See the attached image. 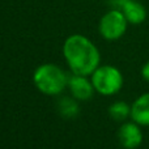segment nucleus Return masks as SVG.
Wrapping results in <instances>:
<instances>
[{"label":"nucleus","mask_w":149,"mask_h":149,"mask_svg":"<svg viewBox=\"0 0 149 149\" xmlns=\"http://www.w3.org/2000/svg\"><path fill=\"white\" fill-rule=\"evenodd\" d=\"M63 55L74 74L89 76L100 67L101 54L95 45L81 34L70 36L63 45Z\"/></svg>","instance_id":"obj_1"},{"label":"nucleus","mask_w":149,"mask_h":149,"mask_svg":"<svg viewBox=\"0 0 149 149\" xmlns=\"http://www.w3.org/2000/svg\"><path fill=\"white\" fill-rule=\"evenodd\" d=\"M70 77L56 64L46 63L34 71L33 81L36 88L46 95H58L68 86Z\"/></svg>","instance_id":"obj_2"},{"label":"nucleus","mask_w":149,"mask_h":149,"mask_svg":"<svg viewBox=\"0 0 149 149\" xmlns=\"http://www.w3.org/2000/svg\"><path fill=\"white\" fill-rule=\"evenodd\" d=\"M95 92L102 95H114L123 88V74L114 65H100L92 73Z\"/></svg>","instance_id":"obj_3"},{"label":"nucleus","mask_w":149,"mask_h":149,"mask_svg":"<svg viewBox=\"0 0 149 149\" xmlns=\"http://www.w3.org/2000/svg\"><path fill=\"white\" fill-rule=\"evenodd\" d=\"M127 25L128 21L123 12L119 9H113L102 16V18L100 20L98 30L105 39L116 41L124 36V33L127 31Z\"/></svg>","instance_id":"obj_4"},{"label":"nucleus","mask_w":149,"mask_h":149,"mask_svg":"<svg viewBox=\"0 0 149 149\" xmlns=\"http://www.w3.org/2000/svg\"><path fill=\"white\" fill-rule=\"evenodd\" d=\"M119 143L126 149H136L143 143V132L136 122H126L118 131Z\"/></svg>","instance_id":"obj_5"},{"label":"nucleus","mask_w":149,"mask_h":149,"mask_svg":"<svg viewBox=\"0 0 149 149\" xmlns=\"http://www.w3.org/2000/svg\"><path fill=\"white\" fill-rule=\"evenodd\" d=\"M68 88L72 93L73 98L77 101H88L93 97V93L95 92L93 86L92 80H88L86 76L74 74L68 79Z\"/></svg>","instance_id":"obj_6"},{"label":"nucleus","mask_w":149,"mask_h":149,"mask_svg":"<svg viewBox=\"0 0 149 149\" xmlns=\"http://www.w3.org/2000/svg\"><path fill=\"white\" fill-rule=\"evenodd\" d=\"M120 10L126 16L128 24L139 25V24L144 22L147 18V9L144 8V5L135 0H123L120 3Z\"/></svg>","instance_id":"obj_7"},{"label":"nucleus","mask_w":149,"mask_h":149,"mask_svg":"<svg viewBox=\"0 0 149 149\" xmlns=\"http://www.w3.org/2000/svg\"><path fill=\"white\" fill-rule=\"evenodd\" d=\"M131 119L140 126H149V93H144L131 105Z\"/></svg>","instance_id":"obj_8"},{"label":"nucleus","mask_w":149,"mask_h":149,"mask_svg":"<svg viewBox=\"0 0 149 149\" xmlns=\"http://www.w3.org/2000/svg\"><path fill=\"white\" fill-rule=\"evenodd\" d=\"M109 115L116 122H123L128 116H131V106L123 101L114 102L109 107Z\"/></svg>","instance_id":"obj_9"},{"label":"nucleus","mask_w":149,"mask_h":149,"mask_svg":"<svg viewBox=\"0 0 149 149\" xmlns=\"http://www.w3.org/2000/svg\"><path fill=\"white\" fill-rule=\"evenodd\" d=\"M59 110L62 115L67 116V118H73L79 113V106L71 98H63V101H60L59 103Z\"/></svg>","instance_id":"obj_10"},{"label":"nucleus","mask_w":149,"mask_h":149,"mask_svg":"<svg viewBox=\"0 0 149 149\" xmlns=\"http://www.w3.org/2000/svg\"><path fill=\"white\" fill-rule=\"evenodd\" d=\"M141 77L145 80V81L149 82V62H147L141 67Z\"/></svg>","instance_id":"obj_11"}]
</instances>
